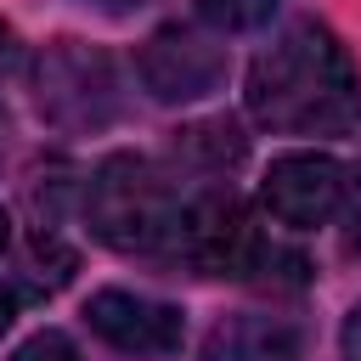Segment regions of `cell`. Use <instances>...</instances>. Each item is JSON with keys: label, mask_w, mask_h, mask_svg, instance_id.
Instances as JSON below:
<instances>
[{"label": "cell", "mask_w": 361, "mask_h": 361, "mask_svg": "<svg viewBox=\"0 0 361 361\" xmlns=\"http://www.w3.org/2000/svg\"><path fill=\"white\" fill-rule=\"evenodd\" d=\"M361 73L322 23L282 28L248 68V113L288 135H338L355 124Z\"/></svg>", "instance_id": "cell-1"}, {"label": "cell", "mask_w": 361, "mask_h": 361, "mask_svg": "<svg viewBox=\"0 0 361 361\" xmlns=\"http://www.w3.org/2000/svg\"><path fill=\"white\" fill-rule=\"evenodd\" d=\"M85 214L90 231L118 254H175L186 197L152 158L113 152L85 186Z\"/></svg>", "instance_id": "cell-2"}, {"label": "cell", "mask_w": 361, "mask_h": 361, "mask_svg": "<svg viewBox=\"0 0 361 361\" xmlns=\"http://www.w3.org/2000/svg\"><path fill=\"white\" fill-rule=\"evenodd\" d=\"M39 113L62 130H102L118 118V79L113 62L79 39H56L39 56Z\"/></svg>", "instance_id": "cell-3"}, {"label": "cell", "mask_w": 361, "mask_h": 361, "mask_svg": "<svg viewBox=\"0 0 361 361\" xmlns=\"http://www.w3.org/2000/svg\"><path fill=\"white\" fill-rule=\"evenodd\" d=\"M259 243L265 237L254 231V220H248V209L237 203L231 186H209V192L186 197L175 254L192 259L197 271H209V276H248Z\"/></svg>", "instance_id": "cell-4"}, {"label": "cell", "mask_w": 361, "mask_h": 361, "mask_svg": "<svg viewBox=\"0 0 361 361\" xmlns=\"http://www.w3.org/2000/svg\"><path fill=\"white\" fill-rule=\"evenodd\" d=\"M141 79L158 102H197L209 90H220L226 79V45H214L197 28H158L141 51Z\"/></svg>", "instance_id": "cell-5"}, {"label": "cell", "mask_w": 361, "mask_h": 361, "mask_svg": "<svg viewBox=\"0 0 361 361\" xmlns=\"http://www.w3.org/2000/svg\"><path fill=\"white\" fill-rule=\"evenodd\" d=\"M85 322H90L96 338H107L124 355H175L180 350V333H186V316L175 305L147 299V293H130V288L90 293Z\"/></svg>", "instance_id": "cell-6"}, {"label": "cell", "mask_w": 361, "mask_h": 361, "mask_svg": "<svg viewBox=\"0 0 361 361\" xmlns=\"http://www.w3.org/2000/svg\"><path fill=\"white\" fill-rule=\"evenodd\" d=\"M338 197H344V169L327 152H288L265 175V209L293 231L327 226L338 214Z\"/></svg>", "instance_id": "cell-7"}, {"label": "cell", "mask_w": 361, "mask_h": 361, "mask_svg": "<svg viewBox=\"0 0 361 361\" xmlns=\"http://www.w3.org/2000/svg\"><path fill=\"white\" fill-rule=\"evenodd\" d=\"M203 361H299V344L271 316H237V322H220L209 333Z\"/></svg>", "instance_id": "cell-8"}, {"label": "cell", "mask_w": 361, "mask_h": 361, "mask_svg": "<svg viewBox=\"0 0 361 361\" xmlns=\"http://www.w3.org/2000/svg\"><path fill=\"white\" fill-rule=\"evenodd\" d=\"M175 152H180V158H192L197 169L220 175L226 164H237V158H243V135H237V124H231V118H209V124L180 130V135H175Z\"/></svg>", "instance_id": "cell-9"}, {"label": "cell", "mask_w": 361, "mask_h": 361, "mask_svg": "<svg viewBox=\"0 0 361 361\" xmlns=\"http://www.w3.org/2000/svg\"><path fill=\"white\" fill-rule=\"evenodd\" d=\"M197 11H203V23H214V28H226V34H243V28L271 23L276 0H197Z\"/></svg>", "instance_id": "cell-10"}, {"label": "cell", "mask_w": 361, "mask_h": 361, "mask_svg": "<svg viewBox=\"0 0 361 361\" xmlns=\"http://www.w3.org/2000/svg\"><path fill=\"white\" fill-rule=\"evenodd\" d=\"M11 361H79V350H73V338H68V333L45 327V333H34Z\"/></svg>", "instance_id": "cell-11"}, {"label": "cell", "mask_w": 361, "mask_h": 361, "mask_svg": "<svg viewBox=\"0 0 361 361\" xmlns=\"http://www.w3.org/2000/svg\"><path fill=\"white\" fill-rule=\"evenodd\" d=\"M338 209H344V237H350V248L361 254V175H355V180L344 175V197H338Z\"/></svg>", "instance_id": "cell-12"}, {"label": "cell", "mask_w": 361, "mask_h": 361, "mask_svg": "<svg viewBox=\"0 0 361 361\" xmlns=\"http://www.w3.org/2000/svg\"><path fill=\"white\" fill-rule=\"evenodd\" d=\"M344 361H361V305H355L350 322H344Z\"/></svg>", "instance_id": "cell-13"}, {"label": "cell", "mask_w": 361, "mask_h": 361, "mask_svg": "<svg viewBox=\"0 0 361 361\" xmlns=\"http://www.w3.org/2000/svg\"><path fill=\"white\" fill-rule=\"evenodd\" d=\"M11 322H17V293L0 282V338H6V327H11Z\"/></svg>", "instance_id": "cell-14"}, {"label": "cell", "mask_w": 361, "mask_h": 361, "mask_svg": "<svg viewBox=\"0 0 361 361\" xmlns=\"http://www.w3.org/2000/svg\"><path fill=\"white\" fill-rule=\"evenodd\" d=\"M6 243H11V220H6V209H0V254H6Z\"/></svg>", "instance_id": "cell-15"}, {"label": "cell", "mask_w": 361, "mask_h": 361, "mask_svg": "<svg viewBox=\"0 0 361 361\" xmlns=\"http://www.w3.org/2000/svg\"><path fill=\"white\" fill-rule=\"evenodd\" d=\"M6 56H11V34L0 28V62H6Z\"/></svg>", "instance_id": "cell-16"}]
</instances>
